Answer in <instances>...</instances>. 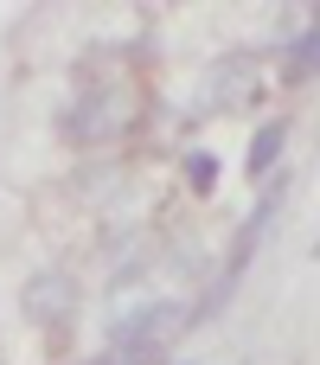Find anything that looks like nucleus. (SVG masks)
<instances>
[{"label":"nucleus","instance_id":"obj_1","mask_svg":"<svg viewBox=\"0 0 320 365\" xmlns=\"http://www.w3.org/2000/svg\"><path fill=\"white\" fill-rule=\"evenodd\" d=\"M135 122H141V90L135 83H96L71 103L64 135L71 141H122Z\"/></svg>","mask_w":320,"mask_h":365},{"label":"nucleus","instance_id":"obj_2","mask_svg":"<svg viewBox=\"0 0 320 365\" xmlns=\"http://www.w3.org/2000/svg\"><path fill=\"white\" fill-rule=\"evenodd\" d=\"M180 327H186V308H180V302H141L135 314H122V321H115L109 353H160Z\"/></svg>","mask_w":320,"mask_h":365},{"label":"nucleus","instance_id":"obj_3","mask_svg":"<svg viewBox=\"0 0 320 365\" xmlns=\"http://www.w3.org/2000/svg\"><path fill=\"white\" fill-rule=\"evenodd\" d=\"M19 308H26V321H38V327H64V321L77 314V282H71V276H58V269H45V276H32V282H26Z\"/></svg>","mask_w":320,"mask_h":365},{"label":"nucleus","instance_id":"obj_4","mask_svg":"<svg viewBox=\"0 0 320 365\" xmlns=\"http://www.w3.org/2000/svg\"><path fill=\"white\" fill-rule=\"evenodd\" d=\"M257 90H263V77H257V58H250V51H231V58L212 64V77H205V103H212V109H244Z\"/></svg>","mask_w":320,"mask_h":365},{"label":"nucleus","instance_id":"obj_5","mask_svg":"<svg viewBox=\"0 0 320 365\" xmlns=\"http://www.w3.org/2000/svg\"><path fill=\"white\" fill-rule=\"evenodd\" d=\"M282 192H289V186H282V173H276V186H263V192H257V205H250V218L237 225V244H231V263H224V276H231V282L250 269V257H257V244H263V231H269V218H276Z\"/></svg>","mask_w":320,"mask_h":365},{"label":"nucleus","instance_id":"obj_6","mask_svg":"<svg viewBox=\"0 0 320 365\" xmlns=\"http://www.w3.org/2000/svg\"><path fill=\"white\" fill-rule=\"evenodd\" d=\"M282 148H289V122L276 115V122H263V128L250 135V154H244V167H250L257 180H269V167L282 160Z\"/></svg>","mask_w":320,"mask_h":365},{"label":"nucleus","instance_id":"obj_7","mask_svg":"<svg viewBox=\"0 0 320 365\" xmlns=\"http://www.w3.org/2000/svg\"><path fill=\"white\" fill-rule=\"evenodd\" d=\"M282 71H289V83H308V77L320 71V19L308 26V32H301V38H295V45H289Z\"/></svg>","mask_w":320,"mask_h":365},{"label":"nucleus","instance_id":"obj_8","mask_svg":"<svg viewBox=\"0 0 320 365\" xmlns=\"http://www.w3.org/2000/svg\"><path fill=\"white\" fill-rule=\"evenodd\" d=\"M186 180H192V192H212V186H218V160H212L205 148H192V154H186Z\"/></svg>","mask_w":320,"mask_h":365}]
</instances>
